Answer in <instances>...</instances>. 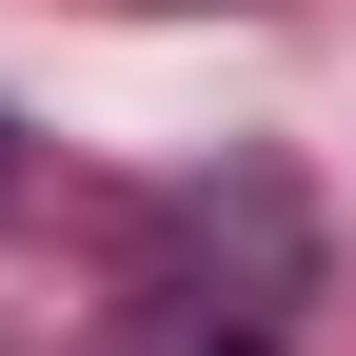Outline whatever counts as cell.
<instances>
[{
	"label": "cell",
	"instance_id": "1",
	"mask_svg": "<svg viewBox=\"0 0 356 356\" xmlns=\"http://www.w3.org/2000/svg\"><path fill=\"white\" fill-rule=\"evenodd\" d=\"M218 356H257V337H218Z\"/></svg>",
	"mask_w": 356,
	"mask_h": 356
}]
</instances>
